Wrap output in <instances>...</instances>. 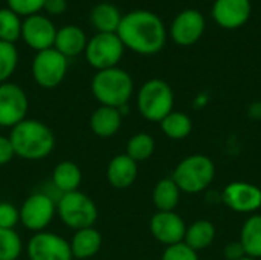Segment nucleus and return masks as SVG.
Segmentation results:
<instances>
[{"mask_svg": "<svg viewBox=\"0 0 261 260\" xmlns=\"http://www.w3.org/2000/svg\"><path fill=\"white\" fill-rule=\"evenodd\" d=\"M116 34L124 48L139 55H154L161 52L167 43V31L162 18L145 9L122 15Z\"/></svg>", "mask_w": 261, "mask_h": 260, "instance_id": "1", "label": "nucleus"}, {"mask_svg": "<svg viewBox=\"0 0 261 260\" xmlns=\"http://www.w3.org/2000/svg\"><path fill=\"white\" fill-rule=\"evenodd\" d=\"M9 141L14 153L28 161H38L49 156L55 147L54 132L38 120H23L11 129Z\"/></svg>", "mask_w": 261, "mask_h": 260, "instance_id": "2", "label": "nucleus"}, {"mask_svg": "<svg viewBox=\"0 0 261 260\" xmlns=\"http://www.w3.org/2000/svg\"><path fill=\"white\" fill-rule=\"evenodd\" d=\"M92 93L101 106L119 109L128 104L133 95V78L121 67H110L104 70H96L90 83Z\"/></svg>", "mask_w": 261, "mask_h": 260, "instance_id": "3", "label": "nucleus"}, {"mask_svg": "<svg viewBox=\"0 0 261 260\" xmlns=\"http://www.w3.org/2000/svg\"><path fill=\"white\" fill-rule=\"evenodd\" d=\"M216 176L214 162L205 155H191L182 159L173 172V181L180 192L200 193L211 185Z\"/></svg>", "mask_w": 261, "mask_h": 260, "instance_id": "4", "label": "nucleus"}, {"mask_svg": "<svg viewBox=\"0 0 261 260\" xmlns=\"http://www.w3.org/2000/svg\"><path fill=\"white\" fill-rule=\"evenodd\" d=\"M174 93L168 83L159 78L145 81L138 92V109L148 121L161 123L173 112Z\"/></svg>", "mask_w": 261, "mask_h": 260, "instance_id": "5", "label": "nucleus"}, {"mask_svg": "<svg viewBox=\"0 0 261 260\" xmlns=\"http://www.w3.org/2000/svg\"><path fill=\"white\" fill-rule=\"evenodd\" d=\"M57 213L61 222L75 231L93 227L98 221V207L95 201L80 190L61 195L57 204Z\"/></svg>", "mask_w": 261, "mask_h": 260, "instance_id": "6", "label": "nucleus"}, {"mask_svg": "<svg viewBox=\"0 0 261 260\" xmlns=\"http://www.w3.org/2000/svg\"><path fill=\"white\" fill-rule=\"evenodd\" d=\"M67 60L69 58L60 54L55 48L37 52L31 66L34 81L43 89H54L60 86L67 74Z\"/></svg>", "mask_w": 261, "mask_h": 260, "instance_id": "7", "label": "nucleus"}, {"mask_svg": "<svg viewBox=\"0 0 261 260\" xmlns=\"http://www.w3.org/2000/svg\"><path fill=\"white\" fill-rule=\"evenodd\" d=\"M124 44L118 34L96 32L86 46V60L96 70L116 67L124 55Z\"/></svg>", "mask_w": 261, "mask_h": 260, "instance_id": "8", "label": "nucleus"}, {"mask_svg": "<svg viewBox=\"0 0 261 260\" xmlns=\"http://www.w3.org/2000/svg\"><path fill=\"white\" fill-rule=\"evenodd\" d=\"M20 210V222L31 231L40 233L52 222L57 204L44 193H34L24 199Z\"/></svg>", "mask_w": 261, "mask_h": 260, "instance_id": "9", "label": "nucleus"}, {"mask_svg": "<svg viewBox=\"0 0 261 260\" xmlns=\"http://www.w3.org/2000/svg\"><path fill=\"white\" fill-rule=\"evenodd\" d=\"M26 253L29 260L73 259L70 244L64 238L49 231L35 233L26 245Z\"/></svg>", "mask_w": 261, "mask_h": 260, "instance_id": "10", "label": "nucleus"}, {"mask_svg": "<svg viewBox=\"0 0 261 260\" xmlns=\"http://www.w3.org/2000/svg\"><path fill=\"white\" fill-rule=\"evenodd\" d=\"M28 97L24 90L14 83H2L0 84V126L2 127H14L23 120H26L28 113Z\"/></svg>", "mask_w": 261, "mask_h": 260, "instance_id": "11", "label": "nucleus"}, {"mask_svg": "<svg viewBox=\"0 0 261 260\" xmlns=\"http://www.w3.org/2000/svg\"><path fill=\"white\" fill-rule=\"evenodd\" d=\"M205 17L197 9H185L179 12L170 28V35L173 41L179 46L196 44L205 32Z\"/></svg>", "mask_w": 261, "mask_h": 260, "instance_id": "12", "label": "nucleus"}, {"mask_svg": "<svg viewBox=\"0 0 261 260\" xmlns=\"http://www.w3.org/2000/svg\"><path fill=\"white\" fill-rule=\"evenodd\" d=\"M55 35H57V28L54 26V23L40 14L26 17L21 21V38L24 40V43L40 52V51H46L54 48L55 43Z\"/></svg>", "mask_w": 261, "mask_h": 260, "instance_id": "13", "label": "nucleus"}, {"mask_svg": "<svg viewBox=\"0 0 261 260\" xmlns=\"http://www.w3.org/2000/svg\"><path fill=\"white\" fill-rule=\"evenodd\" d=\"M222 199L232 211L254 213L261 207V188L249 182H231L223 190Z\"/></svg>", "mask_w": 261, "mask_h": 260, "instance_id": "14", "label": "nucleus"}, {"mask_svg": "<svg viewBox=\"0 0 261 260\" xmlns=\"http://www.w3.org/2000/svg\"><path fill=\"white\" fill-rule=\"evenodd\" d=\"M150 231L158 242L170 247L184 242L187 225L174 211H158L150 221Z\"/></svg>", "mask_w": 261, "mask_h": 260, "instance_id": "15", "label": "nucleus"}, {"mask_svg": "<svg viewBox=\"0 0 261 260\" xmlns=\"http://www.w3.org/2000/svg\"><path fill=\"white\" fill-rule=\"evenodd\" d=\"M213 18L223 29H239L248 23L252 14L251 0H216Z\"/></svg>", "mask_w": 261, "mask_h": 260, "instance_id": "16", "label": "nucleus"}, {"mask_svg": "<svg viewBox=\"0 0 261 260\" xmlns=\"http://www.w3.org/2000/svg\"><path fill=\"white\" fill-rule=\"evenodd\" d=\"M138 178V162L128 155H116L107 166V181L113 188L124 190L135 184Z\"/></svg>", "mask_w": 261, "mask_h": 260, "instance_id": "17", "label": "nucleus"}, {"mask_svg": "<svg viewBox=\"0 0 261 260\" xmlns=\"http://www.w3.org/2000/svg\"><path fill=\"white\" fill-rule=\"evenodd\" d=\"M87 41L89 40L86 37V32L80 26L67 25L57 29L54 48L66 58H72V57H78L86 51Z\"/></svg>", "mask_w": 261, "mask_h": 260, "instance_id": "18", "label": "nucleus"}, {"mask_svg": "<svg viewBox=\"0 0 261 260\" xmlns=\"http://www.w3.org/2000/svg\"><path fill=\"white\" fill-rule=\"evenodd\" d=\"M122 124V115L115 107L101 106L90 116V129L99 138H112L118 133Z\"/></svg>", "mask_w": 261, "mask_h": 260, "instance_id": "19", "label": "nucleus"}, {"mask_svg": "<svg viewBox=\"0 0 261 260\" xmlns=\"http://www.w3.org/2000/svg\"><path fill=\"white\" fill-rule=\"evenodd\" d=\"M70 250L75 259L84 260L93 257L102 245V236L95 227L76 230L70 239Z\"/></svg>", "mask_w": 261, "mask_h": 260, "instance_id": "20", "label": "nucleus"}, {"mask_svg": "<svg viewBox=\"0 0 261 260\" xmlns=\"http://www.w3.org/2000/svg\"><path fill=\"white\" fill-rule=\"evenodd\" d=\"M122 15L119 9L112 3H98L90 11V23L98 32L116 34Z\"/></svg>", "mask_w": 261, "mask_h": 260, "instance_id": "21", "label": "nucleus"}, {"mask_svg": "<svg viewBox=\"0 0 261 260\" xmlns=\"http://www.w3.org/2000/svg\"><path fill=\"white\" fill-rule=\"evenodd\" d=\"M81 181H83V173L80 167L72 161H61L60 164L55 166L52 172V184L63 195L76 192L81 185Z\"/></svg>", "mask_w": 261, "mask_h": 260, "instance_id": "22", "label": "nucleus"}, {"mask_svg": "<svg viewBox=\"0 0 261 260\" xmlns=\"http://www.w3.org/2000/svg\"><path fill=\"white\" fill-rule=\"evenodd\" d=\"M214 238H216V227L213 225V222L206 219H200L193 222L187 228L184 242L194 251H200L208 248L213 244Z\"/></svg>", "mask_w": 261, "mask_h": 260, "instance_id": "23", "label": "nucleus"}, {"mask_svg": "<svg viewBox=\"0 0 261 260\" xmlns=\"http://www.w3.org/2000/svg\"><path fill=\"white\" fill-rule=\"evenodd\" d=\"M180 199V190L173 178L161 179L153 188V204L158 211H173Z\"/></svg>", "mask_w": 261, "mask_h": 260, "instance_id": "24", "label": "nucleus"}, {"mask_svg": "<svg viewBox=\"0 0 261 260\" xmlns=\"http://www.w3.org/2000/svg\"><path fill=\"white\" fill-rule=\"evenodd\" d=\"M240 244L252 259L261 257V215H252L243 225Z\"/></svg>", "mask_w": 261, "mask_h": 260, "instance_id": "25", "label": "nucleus"}, {"mask_svg": "<svg viewBox=\"0 0 261 260\" xmlns=\"http://www.w3.org/2000/svg\"><path fill=\"white\" fill-rule=\"evenodd\" d=\"M161 129L170 139H185L193 130V121L187 113L173 110L161 121Z\"/></svg>", "mask_w": 261, "mask_h": 260, "instance_id": "26", "label": "nucleus"}, {"mask_svg": "<svg viewBox=\"0 0 261 260\" xmlns=\"http://www.w3.org/2000/svg\"><path fill=\"white\" fill-rule=\"evenodd\" d=\"M154 149H156L154 138L150 133L139 132L128 139L125 155H128L136 162H142L147 161L154 153Z\"/></svg>", "mask_w": 261, "mask_h": 260, "instance_id": "27", "label": "nucleus"}, {"mask_svg": "<svg viewBox=\"0 0 261 260\" xmlns=\"http://www.w3.org/2000/svg\"><path fill=\"white\" fill-rule=\"evenodd\" d=\"M23 253V242L14 228H0V260H17Z\"/></svg>", "mask_w": 261, "mask_h": 260, "instance_id": "28", "label": "nucleus"}, {"mask_svg": "<svg viewBox=\"0 0 261 260\" xmlns=\"http://www.w3.org/2000/svg\"><path fill=\"white\" fill-rule=\"evenodd\" d=\"M21 35V20L9 8H0V41L14 43Z\"/></svg>", "mask_w": 261, "mask_h": 260, "instance_id": "29", "label": "nucleus"}, {"mask_svg": "<svg viewBox=\"0 0 261 260\" xmlns=\"http://www.w3.org/2000/svg\"><path fill=\"white\" fill-rule=\"evenodd\" d=\"M18 64V52L14 43L0 41V84L6 83L15 72Z\"/></svg>", "mask_w": 261, "mask_h": 260, "instance_id": "30", "label": "nucleus"}, {"mask_svg": "<svg viewBox=\"0 0 261 260\" xmlns=\"http://www.w3.org/2000/svg\"><path fill=\"white\" fill-rule=\"evenodd\" d=\"M6 8H9L12 12H15L18 17L24 15V17H31L38 14L43 6H44V0H6Z\"/></svg>", "mask_w": 261, "mask_h": 260, "instance_id": "31", "label": "nucleus"}, {"mask_svg": "<svg viewBox=\"0 0 261 260\" xmlns=\"http://www.w3.org/2000/svg\"><path fill=\"white\" fill-rule=\"evenodd\" d=\"M162 260H199L197 251L190 248L185 242L170 245L165 248Z\"/></svg>", "mask_w": 261, "mask_h": 260, "instance_id": "32", "label": "nucleus"}, {"mask_svg": "<svg viewBox=\"0 0 261 260\" xmlns=\"http://www.w3.org/2000/svg\"><path fill=\"white\" fill-rule=\"evenodd\" d=\"M18 222L20 210L9 202H0V228H14Z\"/></svg>", "mask_w": 261, "mask_h": 260, "instance_id": "33", "label": "nucleus"}, {"mask_svg": "<svg viewBox=\"0 0 261 260\" xmlns=\"http://www.w3.org/2000/svg\"><path fill=\"white\" fill-rule=\"evenodd\" d=\"M15 156L9 136H0V166H6Z\"/></svg>", "mask_w": 261, "mask_h": 260, "instance_id": "34", "label": "nucleus"}, {"mask_svg": "<svg viewBox=\"0 0 261 260\" xmlns=\"http://www.w3.org/2000/svg\"><path fill=\"white\" fill-rule=\"evenodd\" d=\"M223 254H225V259L228 260H240L248 256L246 251H245V248H243V245L240 244V241L239 242L228 244L225 247V250H223Z\"/></svg>", "mask_w": 261, "mask_h": 260, "instance_id": "35", "label": "nucleus"}, {"mask_svg": "<svg viewBox=\"0 0 261 260\" xmlns=\"http://www.w3.org/2000/svg\"><path fill=\"white\" fill-rule=\"evenodd\" d=\"M43 9L50 15H60L67 9V0H44Z\"/></svg>", "mask_w": 261, "mask_h": 260, "instance_id": "36", "label": "nucleus"}, {"mask_svg": "<svg viewBox=\"0 0 261 260\" xmlns=\"http://www.w3.org/2000/svg\"><path fill=\"white\" fill-rule=\"evenodd\" d=\"M240 260H255V259H252V257H249V256H246V257H243V259H240Z\"/></svg>", "mask_w": 261, "mask_h": 260, "instance_id": "37", "label": "nucleus"}]
</instances>
